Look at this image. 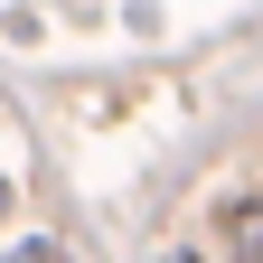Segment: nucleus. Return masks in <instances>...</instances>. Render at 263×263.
I'll return each mask as SVG.
<instances>
[{"label": "nucleus", "instance_id": "2", "mask_svg": "<svg viewBox=\"0 0 263 263\" xmlns=\"http://www.w3.org/2000/svg\"><path fill=\"white\" fill-rule=\"evenodd\" d=\"M0 216H10V179H0Z\"/></svg>", "mask_w": 263, "mask_h": 263}, {"label": "nucleus", "instance_id": "1", "mask_svg": "<svg viewBox=\"0 0 263 263\" xmlns=\"http://www.w3.org/2000/svg\"><path fill=\"white\" fill-rule=\"evenodd\" d=\"M216 254H263V207H226V226H216Z\"/></svg>", "mask_w": 263, "mask_h": 263}]
</instances>
